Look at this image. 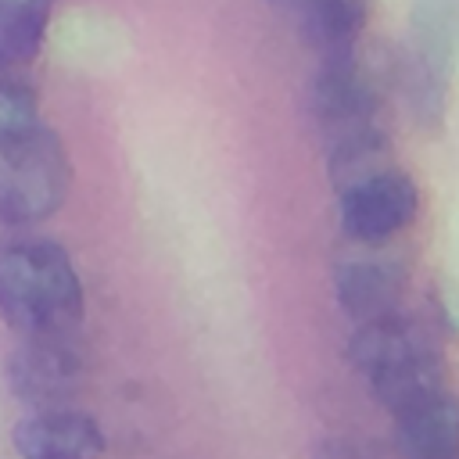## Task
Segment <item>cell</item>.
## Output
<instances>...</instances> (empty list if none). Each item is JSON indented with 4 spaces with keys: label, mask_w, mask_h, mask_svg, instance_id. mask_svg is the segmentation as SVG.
<instances>
[{
    "label": "cell",
    "mask_w": 459,
    "mask_h": 459,
    "mask_svg": "<svg viewBox=\"0 0 459 459\" xmlns=\"http://www.w3.org/2000/svg\"><path fill=\"white\" fill-rule=\"evenodd\" d=\"M312 459H377V455H373V452L366 448V441H359V437L330 434V437L316 441Z\"/></svg>",
    "instance_id": "cell-15"
},
{
    "label": "cell",
    "mask_w": 459,
    "mask_h": 459,
    "mask_svg": "<svg viewBox=\"0 0 459 459\" xmlns=\"http://www.w3.org/2000/svg\"><path fill=\"white\" fill-rule=\"evenodd\" d=\"M369 380V391L373 398L391 409V412H402L409 405H420L423 398L445 391L448 384V369H445V359L441 351H427V355H416V359H405L377 377H366Z\"/></svg>",
    "instance_id": "cell-12"
},
{
    "label": "cell",
    "mask_w": 459,
    "mask_h": 459,
    "mask_svg": "<svg viewBox=\"0 0 459 459\" xmlns=\"http://www.w3.org/2000/svg\"><path fill=\"white\" fill-rule=\"evenodd\" d=\"M308 115L330 140L384 122V82L359 47L319 57V68L308 82Z\"/></svg>",
    "instance_id": "cell-3"
},
{
    "label": "cell",
    "mask_w": 459,
    "mask_h": 459,
    "mask_svg": "<svg viewBox=\"0 0 459 459\" xmlns=\"http://www.w3.org/2000/svg\"><path fill=\"white\" fill-rule=\"evenodd\" d=\"M86 294L72 255L39 237L0 244V316L32 333H72L82 323Z\"/></svg>",
    "instance_id": "cell-1"
},
{
    "label": "cell",
    "mask_w": 459,
    "mask_h": 459,
    "mask_svg": "<svg viewBox=\"0 0 459 459\" xmlns=\"http://www.w3.org/2000/svg\"><path fill=\"white\" fill-rule=\"evenodd\" d=\"M4 68H7V54H4V47H0V75H4Z\"/></svg>",
    "instance_id": "cell-18"
},
{
    "label": "cell",
    "mask_w": 459,
    "mask_h": 459,
    "mask_svg": "<svg viewBox=\"0 0 459 459\" xmlns=\"http://www.w3.org/2000/svg\"><path fill=\"white\" fill-rule=\"evenodd\" d=\"M72 186V158L47 126L0 143V226H32L50 219Z\"/></svg>",
    "instance_id": "cell-2"
},
{
    "label": "cell",
    "mask_w": 459,
    "mask_h": 459,
    "mask_svg": "<svg viewBox=\"0 0 459 459\" xmlns=\"http://www.w3.org/2000/svg\"><path fill=\"white\" fill-rule=\"evenodd\" d=\"M337 197V219L344 237L362 247H384L391 237L409 230L420 212V186L402 169H387L366 183L341 190Z\"/></svg>",
    "instance_id": "cell-4"
},
{
    "label": "cell",
    "mask_w": 459,
    "mask_h": 459,
    "mask_svg": "<svg viewBox=\"0 0 459 459\" xmlns=\"http://www.w3.org/2000/svg\"><path fill=\"white\" fill-rule=\"evenodd\" d=\"M50 0H0V47L7 61H32L43 50Z\"/></svg>",
    "instance_id": "cell-13"
},
{
    "label": "cell",
    "mask_w": 459,
    "mask_h": 459,
    "mask_svg": "<svg viewBox=\"0 0 459 459\" xmlns=\"http://www.w3.org/2000/svg\"><path fill=\"white\" fill-rule=\"evenodd\" d=\"M366 22H369V0H308L298 11L301 39L319 57L355 50Z\"/></svg>",
    "instance_id": "cell-10"
},
{
    "label": "cell",
    "mask_w": 459,
    "mask_h": 459,
    "mask_svg": "<svg viewBox=\"0 0 459 459\" xmlns=\"http://www.w3.org/2000/svg\"><path fill=\"white\" fill-rule=\"evenodd\" d=\"M434 319H437V326L441 330H448V333H459V287H452V283H441L437 287V294H434Z\"/></svg>",
    "instance_id": "cell-16"
},
{
    "label": "cell",
    "mask_w": 459,
    "mask_h": 459,
    "mask_svg": "<svg viewBox=\"0 0 459 459\" xmlns=\"http://www.w3.org/2000/svg\"><path fill=\"white\" fill-rule=\"evenodd\" d=\"M39 122V97L25 79L0 75V143L32 133Z\"/></svg>",
    "instance_id": "cell-14"
},
{
    "label": "cell",
    "mask_w": 459,
    "mask_h": 459,
    "mask_svg": "<svg viewBox=\"0 0 459 459\" xmlns=\"http://www.w3.org/2000/svg\"><path fill=\"white\" fill-rule=\"evenodd\" d=\"M82 355L72 333H32L7 359V384L22 402L54 409L82 384Z\"/></svg>",
    "instance_id": "cell-5"
},
{
    "label": "cell",
    "mask_w": 459,
    "mask_h": 459,
    "mask_svg": "<svg viewBox=\"0 0 459 459\" xmlns=\"http://www.w3.org/2000/svg\"><path fill=\"white\" fill-rule=\"evenodd\" d=\"M265 4H273V7H280V11H301L308 0H265Z\"/></svg>",
    "instance_id": "cell-17"
},
{
    "label": "cell",
    "mask_w": 459,
    "mask_h": 459,
    "mask_svg": "<svg viewBox=\"0 0 459 459\" xmlns=\"http://www.w3.org/2000/svg\"><path fill=\"white\" fill-rule=\"evenodd\" d=\"M391 441L402 459H459V394L445 387L394 412Z\"/></svg>",
    "instance_id": "cell-9"
},
{
    "label": "cell",
    "mask_w": 459,
    "mask_h": 459,
    "mask_svg": "<svg viewBox=\"0 0 459 459\" xmlns=\"http://www.w3.org/2000/svg\"><path fill=\"white\" fill-rule=\"evenodd\" d=\"M11 445L22 459H100L104 430L75 409H39L14 423Z\"/></svg>",
    "instance_id": "cell-7"
},
{
    "label": "cell",
    "mask_w": 459,
    "mask_h": 459,
    "mask_svg": "<svg viewBox=\"0 0 459 459\" xmlns=\"http://www.w3.org/2000/svg\"><path fill=\"white\" fill-rule=\"evenodd\" d=\"M427 351H441L434 330L405 312H387L377 319L359 323V330L348 341V359L362 377H377L405 359L427 355Z\"/></svg>",
    "instance_id": "cell-8"
},
{
    "label": "cell",
    "mask_w": 459,
    "mask_h": 459,
    "mask_svg": "<svg viewBox=\"0 0 459 459\" xmlns=\"http://www.w3.org/2000/svg\"><path fill=\"white\" fill-rule=\"evenodd\" d=\"M326 169H330V183L337 186V194L355 186V183H366V179H373V176H380L387 169H394L387 126L373 122V126L351 129L344 136H333Z\"/></svg>",
    "instance_id": "cell-11"
},
{
    "label": "cell",
    "mask_w": 459,
    "mask_h": 459,
    "mask_svg": "<svg viewBox=\"0 0 459 459\" xmlns=\"http://www.w3.org/2000/svg\"><path fill=\"white\" fill-rule=\"evenodd\" d=\"M409 287V265L380 247H366L362 255H348L333 269V294L341 312L355 323L398 312Z\"/></svg>",
    "instance_id": "cell-6"
}]
</instances>
